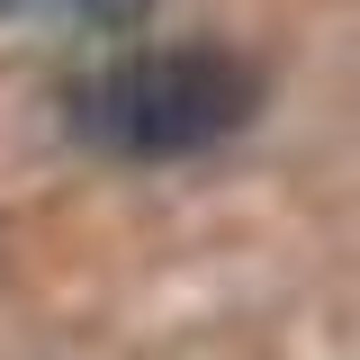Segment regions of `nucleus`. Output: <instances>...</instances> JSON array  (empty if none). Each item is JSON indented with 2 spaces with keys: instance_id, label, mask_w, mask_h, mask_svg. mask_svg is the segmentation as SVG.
Instances as JSON below:
<instances>
[{
  "instance_id": "obj_1",
  "label": "nucleus",
  "mask_w": 360,
  "mask_h": 360,
  "mask_svg": "<svg viewBox=\"0 0 360 360\" xmlns=\"http://www.w3.org/2000/svg\"><path fill=\"white\" fill-rule=\"evenodd\" d=\"M262 72L234 45H144L63 90V127L108 162H180L252 127Z\"/></svg>"
},
{
  "instance_id": "obj_2",
  "label": "nucleus",
  "mask_w": 360,
  "mask_h": 360,
  "mask_svg": "<svg viewBox=\"0 0 360 360\" xmlns=\"http://www.w3.org/2000/svg\"><path fill=\"white\" fill-rule=\"evenodd\" d=\"M153 0H0V18H54V27H90V37H127L144 27Z\"/></svg>"
}]
</instances>
